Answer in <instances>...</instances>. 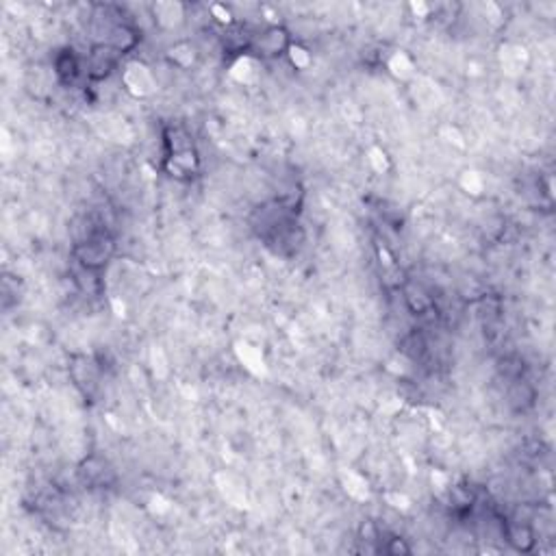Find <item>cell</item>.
I'll return each mask as SVG.
<instances>
[{"instance_id":"6da1fadb","label":"cell","mask_w":556,"mask_h":556,"mask_svg":"<svg viewBox=\"0 0 556 556\" xmlns=\"http://www.w3.org/2000/svg\"><path fill=\"white\" fill-rule=\"evenodd\" d=\"M505 535H507V541L520 552H531L535 548V533L531 531V526H526L522 522H515V524H509L505 528Z\"/></svg>"},{"instance_id":"7a4b0ae2","label":"cell","mask_w":556,"mask_h":556,"mask_svg":"<svg viewBox=\"0 0 556 556\" xmlns=\"http://www.w3.org/2000/svg\"><path fill=\"white\" fill-rule=\"evenodd\" d=\"M55 70L57 76L63 83H74V78L78 76V61L72 55V50H63L55 61Z\"/></svg>"},{"instance_id":"3957f363","label":"cell","mask_w":556,"mask_h":556,"mask_svg":"<svg viewBox=\"0 0 556 556\" xmlns=\"http://www.w3.org/2000/svg\"><path fill=\"white\" fill-rule=\"evenodd\" d=\"M283 48H287V33L281 31V29L268 31L266 35H263L261 42H259V50L263 52V55H270V57L281 55L278 50H283Z\"/></svg>"},{"instance_id":"277c9868","label":"cell","mask_w":556,"mask_h":556,"mask_svg":"<svg viewBox=\"0 0 556 556\" xmlns=\"http://www.w3.org/2000/svg\"><path fill=\"white\" fill-rule=\"evenodd\" d=\"M389 554H411V548H408L406 544H404V539H400V537H393V539H389V544H387V548H385Z\"/></svg>"}]
</instances>
